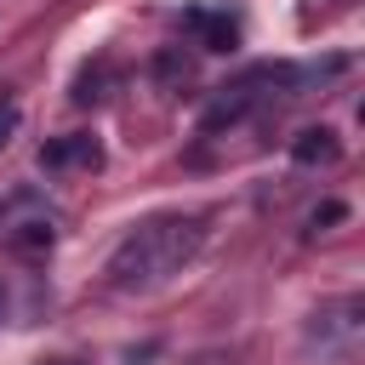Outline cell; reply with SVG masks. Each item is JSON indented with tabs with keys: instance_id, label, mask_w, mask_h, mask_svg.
Masks as SVG:
<instances>
[{
	"instance_id": "obj_6",
	"label": "cell",
	"mask_w": 365,
	"mask_h": 365,
	"mask_svg": "<svg viewBox=\"0 0 365 365\" xmlns=\"http://www.w3.org/2000/svg\"><path fill=\"white\" fill-rule=\"evenodd\" d=\"M336 217H342V205L331 200V205H319V211H314V228H319V222H336Z\"/></svg>"
},
{
	"instance_id": "obj_7",
	"label": "cell",
	"mask_w": 365,
	"mask_h": 365,
	"mask_svg": "<svg viewBox=\"0 0 365 365\" xmlns=\"http://www.w3.org/2000/svg\"><path fill=\"white\" fill-rule=\"evenodd\" d=\"M11 125H17V108H6V114H0V143H6V131H11Z\"/></svg>"
},
{
	"instance_id": "obj_4",
	"label": "cell",
	"mask_w": 365,
	"mask_h": 365,
	"mask_svg": "<svg viewBox=\"0 0 365 365\" xmlns=\"http://www.w3.org/2000/svg\"><path fill=\"white\" fill-rule=\"evenodd\" d=\"M291 160H297V165H336V160H342V143H336L331 125H308V131H297Z\"/></svg>"
},
{
	"instance_id": "obj_1",
	"label": "cell",
	"mask_w": 365,
	"mask_h": 365,
	"mask_svg": "<svg viewBox=\"0 0 365 365\" xmlns=\"http://www.w3.org/2000/svg\"><path fill=\"white\" fill-rule=\"evenodd\" d=\"M200 245H205V217H194V211L148 217V222H137V228L114 245V257H108V285H114V291H154V285H165L171 274H182Z\"/></svg>"
},
{
	"instance_id": "obj_2",
	"label": "cell",
	"mask_w": 365,
	"mask_h": 365,
	"mask_svg": "<svg viewBox=\"0 0 365 365\" xmlns=\"http://www.w3.org/2000/svg\"><path fill=\"white\" fill-rule=\"evenodd\" d=\"M302 80H314V68H291V63H257V68H245L240 80H228L217 97H211V108H205V131H222V125H240L245 114H257V108H268V103H279V97H297V86Z\"/></svg>"
},
{
	"instance_id": "obj_3",
	"label": "cell",
	"mask_w": 365,
	"mask_h": 365,
	"mask_svg": "<svg viewBox=\"0 0 365 365\" xmlns=\"http://www.w3.org/2000/svg\"><path fill=\"white\" fill-rule=\"evenodd\" d=\"M40 165L46 171H63V165H103V148H97V137H57V143H46L40 148Z\"/></svg>"
},
{
	"instance_id": "obj_5",
	"label": "cell",
	"mask_w": 365,
	"mask_h": 365,
	"mask_svg": "<svg viewBox=\"0 0 365 365\" xmlns=\"http://www.w3.org/2000/svg\"><path fill=\"white\" fill-rule=\"evenodd\" d=\"M188 29L200 34L205 51H234V46H240V23L222 17V11H188Z\"/></svg>"
}]
</instances>
